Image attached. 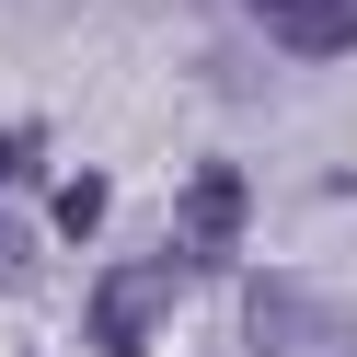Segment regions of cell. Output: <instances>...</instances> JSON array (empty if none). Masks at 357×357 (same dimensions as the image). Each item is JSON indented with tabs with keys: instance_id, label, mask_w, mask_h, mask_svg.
Here are the masks:
<instances>
[{
	"instance_id": "1",
	"label": "cell",
	"mask_w": 357,
	"mask_h": 357,
	"mask_svg": "<svg viewBox=\"0 0 357 357\" xmlns=\"http://www.w3.org/2000/svg\"><path fill=\"white\" fill-rule=\"evenodd\" d=\"M242 334H254V357H357V311H334L300 277H254L242 288Z\"/></svg>"
},
{
	"instance_id": "4",
	"label": "cell",
	"mask_w": 357,
	"mask_h": 357,
	"mask_svg": "<svg viewBox=\"0 0 357 357\" xmlns=\"http://www.w3.org/2000/svg\"><path fill=\"white\" fill-rule=\"evenodd\" d=\"M254 12L288 58H346L357 47V0H254Z\"/></svg>"
},
{
	"instance_id": "5",
	"label": "cell",
	"mask_w": 357,
	"mask_h": 357,
	"mask_svg": "<svg viewBox=\"0 0 357 357\" xmlns=\"http://www.w3.org/2000/svg\"><path fill=\"white\" fill-rule=\"evenodd\" d=\"M104 219V185H58V231H93Z\"/></svg>"
},
{
	"instance_id": "2",
	"label": "cell",
	"mask_w": 357,
	"mask_h": 357,
	"mask_svg": "<svg viewBox=\"0 0 357 357\" xmlns=\"http://www.w3.org/2000/svg\"><path fill=\"white\" fill-rule=\"evenodd\" d=\"M162 311H173V265H116V277L93 288V346L104 357H150Z\"/></svg>"
},
{
	"instance_id": "3",
	"label": "cell",
	"mask_w": 357,
	"mask_h": 357,
	"mask_svg": "<svg viewBox=\"0 0 357 357\" xmlns=\"http://www.w3.org/2000/svg\"><path fill=\"white\" fill-rule=\"evenodd\" d=\"M242 219H254V185H242L231 162H196L185 173V242H196V254H231Z\"/></svg>"
},
{
	"instance_id": "6",
	"label": "cell",
	"mask_w": 357,
	"mask_h": 357,
	"mask_svg": "<svg viewBox=\"0 0 357 357\" xmlns=\"http://www.w3.org/2000/svg\"><path fill=\"white\" fill-rule=\"evenodd\" d=\"M24 277H35V254H24V231L0 219V288H24Z\"/></svg>"
}]
</instances>
